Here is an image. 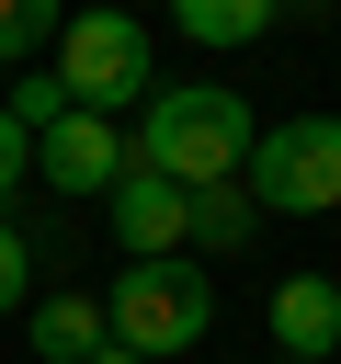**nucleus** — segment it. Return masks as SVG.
<instances>
[{
    "label": "nucleus",
    "mask_w": 341,
    "mask_h": 364,
    "mask_svg": "<svg viewBox=\"0 0 341 364\" xmlns=\"http://www.w3.org/2000/svg\"><path fill=\"white\" fill-rule=\"evenodd\" d=\"M250 102L239 91H216V80H159L148 102H136V136H125V159L136 171H159V182H182V193H205V182H239V159H250Z\"/></svg>",
    "instance_id": "1"
},
{
    "label": "nucleus",
    "mask_w": 341,
    "mask_h": 364,
    "mask_svg": "<svg viewBox=\"0 0 341 364\" xmlns=\"http://www.w3.org/2000/svg\"><path fill=\"white\" fill-rule=\"evenodd\" d=\"M102 330H114V353L170 364V353H193V341L216 330V273H205L193 250H170V262H125V273H114Z\"/></svg>",
    "instance_id": "2"
},
{
    "label": "nucleus",
    "mask_w": 341,
    "mask_h": 364,
    "mask_svg": "<svg viewBox=\"0 0 341 364\" xmlns=\"http://www.w3.org/2000/svg\"><path fill=\"white\" fill-rule=\"evenodd\" d=\"M239 193H250L261 216H330V205H341V114L261 125L250 159H239Z\"/></svg>",
    "instance_id": "3"
},
{
    "label": "nucleus",
    "mask_w": 341,
    "mask_h": 364,
    "mask_svg": "<svg viewBox=\"0 0 341 364\" xmlns=\"http://www.w3.org/2000/svg\"><path fill=\"white\" fill-rule=\"evenodd\" d=\"M57 80H68L80 114L148 102V91H159V80H148V23H136V11H68V23H57Z\"/></svg>",
    "instance_id": "4"
},
{
    "label": "nucleus",
    "mask_w": 341,
    "mask_h": 364,
    "mask_svg": "<svg viewBox=\"0 0 341 364\" xmlns=\"http://www.w3.org/2000/svg\"><path fill=\"white\" fill-rule=\"evenodd\" d=\"M102 205H114L125 262H170V250H193V193H182V182H159V171H136V159H125V182H114Z\"/></svg>",
    "instance_id": "5"
},
{
    "label": "nucleus",
    "mask_w": 341,
    "mask_h": 364,
    "mask_svg": "<svg viewBox=\"0 0 341 364\" xmlns=\"http://www.w3.org/2000/svg\"><path fill=\"white\" fill-rule=\"evenodd\" d=\"M34 182H57V193H114V182H125L114 114H57V125L34 136Z\"/></svg>",
    "instance_id": "6"
},
{
    "label": "nucleus",
    "mask_w": 341,
    "mask_h": 364,
    "mask_svg": "<svg viewBox=\"0 0 341 364\" xmlns=\"http://www.w3.org/2000/svg\"><path fill=\"white\" fill-rule=\"evenodd\" d=\"M261 318H273L284 364H330V341H341V273H284Z\"/></svg>",
    "instance_id": "7"
},
{
    "label": "nucleus",
    "mask_w": 341,
    "mask_h": 364,
    "mask_svg": "<svg viewBox=\"0 0 341 364\" xmlns=\"http://www.w3.org/2000/svg\"><path fill=\"white\" fill-rule=\"evenodd\" d=\"M114 330H102V296H45L34 318H23V353L34 364H91Z\"/></svg>",
    "instance_id": "8"
},
{
    "label": "nucleus",
    "mask_w": 341,
    "mask_h": 364,
    "mask_svg": "<svg viewBox=\"0 0 341 364\" xmlns=\"http://www.w3.org/2000/svg\"><path fill=\"white\" fill-rule=\"evenodd\" d=\"M273 11H284V0H170V23H182L193 46H261Z\"/></svg>",
    "instance_id": "9"
},
{
    "label": "nucleus",
    "mask_w": 341,
    "mask_h": 364,
    "mask_svg": "<svg viewBox=\"0 0 341 364\" xmlns=\"http://www.w3.org/2000/svg\"><path fill=\"white\" fill-rule=\"evenodd\" d=\"M250 228H261V205H250L239 182H205V193H193V239H205V250H239Z\"/></svg>",
    "instance_id": "10"
},
{
    "label": "nucleus",
    "mask_w": 341,
    "mask_h": 364,
    "mask_svg": "<svg viewBox=\"0 0 341 364\" xmlns=\"http://www.w3.org/2000/svg\"><path fill=\"white\" fill-rule=\"evenodd\" d=\"M57 23H68V0H0V68H23L34 46H57Z\"/></svg>",
    "instance_id": "11"
},
{
    "label": "nucleus",
    "mask_w": 341,
    "mask_h": 364,
    "mask_svg": "<svg viewBox=\"0 0 341 364\" xmlns=\"http://www.w3.org/2000/svg\"><path fill=\"white\" fill-rule=\"evenodd\" d=\"M0 114H11L23 136H45V125H57V114H80V102H68V80H57V68H23V91H11Z\"/></svg>",
    "instance_id": "12"
},
{
    "label": "nucleus",
    "mask_w": 341,
    "mask_h": 364,
    "mask_svg": "<svg viewBox=\"0 0 341 364\" xmlns=\"http://www.w3.org/2000/svg\"><path fill=\"white\" fill-rule=\"evenodd\" d=\"M23 182H34V136H23V125H11V114H0V205H11V193H23Z\"/></svg>",
    "instance_id": "13"
},
{
    "label": "nucleus",
    "mask_w": 341,
    "mask_h": 364,
    "mask_svg": "<svg viewBox=\"0 0 341 364\" xmlns=\"http://www.w3.org/2000/svg\"><path fill=\"white\" fill-rule=\"evenodd\" d=\"M23 262H34V250H23V228H11V216H0V318H11V307H23Z\"/></svg>",
    "instance_id": "14"
},
{
    "label": "nucleus",
    "mask_w": 341,
    "mask_h": 364,
    "mask_svg": "<svg viewBox=\"0 0 341 364\" xmlns=\"http://www.w3.org/2000/svg\"><path fill=\"white\" fill-rule=\"evenodd\" d=\"M91 364H136V353H114V341H102V353H91Z\"/></svg>",
    "instance_id": "15"
},
{
    "label": "nucleus",
    "mask_w": 341,
    "mask_h": 364,
    "mask_svg": "<svg viewBox=\"0 0 341 364\" xmlns=\"http://www.w3.org/2000/svg\"><path fill=\"white\" fill-rule=\"evenodd\" d=\"M273 364H284V353H273Z\"/></svg>",
    "instance_id": "16"
}]
</instances>
